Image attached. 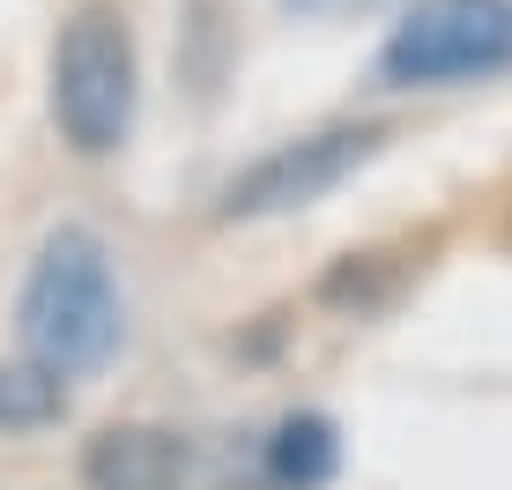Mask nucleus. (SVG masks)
<instances>
[{
    "label": "nucleus",
    "mask_w": 512,
    "mask_h": 490,
    "mask_svg": "<svg viewBox=\"0 0 512 490\" xmlns=\"http://www.w3.org/2000/svg\"><path fill=\"white\" fill-rule=\"evenodd\" d=\"M282 8H297V15H364V8H379V0H282Z\"/></svg>",
    "instance_id": "nucleus-9"
},
{
    "label": "nucleus",
    "mask_w": 512,
    "mask_h": 490,
    "mask_svg": "<svg viewBox=\"0 0 512 490\" xmlns=\"http://www.w3.org/2000/svg\"><path fill=\"white\" fill-rule=\"evenodd\" d=\"M23 349L30 364L60 379H82L97 364H112L119 349V283H112V253L97 245V231L82 223H60L38 260H30V283H23Z\"/></svg>",
    "instance_id": "nucleus-1"
},
{
    "label": "nucleus",
    "mask_w": 512,
    "mask_h": 490,
    "mask_svg": "<svg viewBox=\"0 0 512 490\" xmlns=\"http://www.w3.org/2000/svg\"><path fill=\"white\" fill-rule=\"evenodd\" d=\"M67 416V387L45 364H0V431H45Z\"/></svg>",
    "instance_id": "nucleus-7"
},
{
    "label": "nucleus",
    "mask_w": 512,
    "mask_h": 490,
    "mask_svg": "<svg viewBox=\"0 0 512 490\" xmlns=\"http://www.w3.org/2000/svg\"><path fill=\"white\" fill-rule=\"evenodd\" d=\"M512 67V0H416L379 52V82H475Z\"/></svg>",
    "instance_id": "nucleus-3"
},
{
    "label": "nucleus",
    "mask_w": 512,
    "mask_h": 490,
    "mask_svg": "<svg viewBox=\"0 0 512 490\" xmlns=\"http://www.w3.org/2000/svg\"><path fill=\"white\" fill-rule=\"evenodd\" d=\"M386 134L379 127H320L305 142H282L268 149L253 171H238L223 186V223H253V216H290V208L327 201L334 186L349 179L357 164H372Z\"/></svg>",
    "instance_id": "nucleus-4"
},
{
    "label": "nucleus",
    "mask_w": 512,
    "mask_h": 490,
    "mask_svg": "<svg viewBox=\"0 0 512 490\" xmlns=\"http://www.w3.org/2000/svg\"><path fill=\"white\" fill-rule=\"evenodd\" d=\"M186 439L164 424H104L82 446V490H179Z\"/></svg>",
    "instance_id": "nucleus-5"
},
{
    "label": "nucleus",
    "mask_w": 512,
    "mask_h": 490,
    "mask_svg": "<svg viewBox=\"0 0 512 490\" xmlns=\"http://www.w3.org/2000/svg\"><path fill=\"white\" fill-rule=\"evenodd\" d=\"M52 119L75 156H112L134 127V38L119 8H75L52 45Z\"/></svg>",
    "instance_id": "nucleus-2"
},
{
    "label": "nucleus",
    "mask_w": 512,
    "mask_h": 490,
    "mask_svg": "<svg viewBox=\"0 0 512 490\" xmlns=\"http://www.w3.org/2000/svg\"><path fill=\"white\" fill-rule=\"evenodd\" d=\"M342 468V439L327 416H282L268 439V483L275 490H327Z\"/></svg>",
    "instance_id": "nucleus-6"
},
{
    "label": "nucleus",
    "mask_w": 512,
    "mask_h": 490,
    "mask_svg": "<svg viewBox=\"0 0 512 490\" xmlns=\"http://www.w3.org/2000/svg\"><path fill=\"white\" fill-rule=\"evenodd\" d=\"M327 305H342V312H372L394 297V275L379 268V253H349V260H334L327 268V283H320Z\"/></svg>",
    "instance_id": "nucleus-8"
}]
</instances>
